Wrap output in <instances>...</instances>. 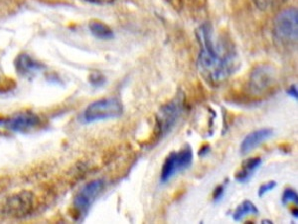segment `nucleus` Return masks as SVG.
<instances>
[{"label":"nucleus","mask_w":298,"mask_h":224,"mask_svg":"<svg viewBox=\"0 0 298 224\" xmlns=\"http://www.w3.org/2000/svg\"><path fill=\"white\" fill-rule=\"evenodd\" d=\"M88 1L96 2V3H110V2H113L114 0H88Z\"/></svg>","instance_id":"21"},{"label":"nucleus","mask_w":298,"mask_h":224,"mask_svg":"<svg viewBox=\"0 0 298 224\" xmlns=\"http://www.w3.org/2000/svg\"><path fill=\"white\" fill-rule=\"evenodd\" d=\"M193 162V153L190 147H185L179 152H173L167 156L163 164L161 173H160V181L162 184L168 182L172 179L176 174L182 173L183 171L187 170Z\"/></svg>","instance_id":"4"},{"label":"nucleus","mask_w":298,"mask_h":224,"mask_svg":"<svg viewBox=\"0 0 298 224\" xmlns=\"http://www.w3.org/2000/svg\"><path fill=\"white\" fill-rule=\"evenodd\" d=\"M200 43L198 69L209 82L218 84L227 80L239 69L240 61L232 43L216 35L210 24H203L197 30Z\"/></svg>","instance_id":"1"},{"label":"nucleus","mask_w":298,"mask_h":224,"mask_svg":"<svg viewBox=\"0 0 298 224\" xmlns=\"http://www.w3.org/2000/svg\"><path fill=\"white\" fill-rule=\"evenodd\" d=\"M31 203L32 200L30 194L23 192L9 198L4 208L8 214L19 216L28 212L31 208Z\"/></svg>","instance_id":"10"},{"label":"nucleus","mask_w":298,"mask_h":224,"mask_svg":"<svg viewBox=\"0 0 298 224\" xmlns=\"http://www.w3.org/2000/svg\"><path fill=\"white\" fill-rule=\"evenodd\" d=\"M16 68L21 75L25 77H30L42 69V65L35 61L30 56L24 54L20 55L17 58Z\"/></svg>","instance_id":"12"},{"label":"nucleus","mask_w":298,"mask_h":224,"mask_svg":"<svg viewBox=\"0 0 298 224\" xmlns=\"http://www.w3.org/2000/svg\"><path fill=\"white\" fill-rule=\"evenodd\" d=\"M104 188L102 179H96L87 184L82 190L78 192L74 199V207L80 215L88 213L89 209L96 201L97 197L101 193Z\"/></svg>","instance_id":"6"},{"label":"nucleus","mask_w":298,"mask_h":224,"mask_svg":"<svg viewBox=\"0 0 298 224\" xmlns=\"http://www.w3.org/2000/svg\"><path fill=\"white\" fill-rule=\"evenodd\" d=\"M278 184L275 180H270V181H267L265 182L264 185H262L259 189V196L260 197H263L264 195H265L266 193H268L269 191L274 190L276 188Z\"/></svg>","instance_id":"16"},{"label":"nucleus","mask_w":298,"mask_h":224,"mask_svg":"<svg viewBox=\"0 0 298 224\" xmlns=\"http://www.w3.org/2000/svg\"><path fill=\"white\" fill-rule=\"evenodd\" d=\"M92 34L100 40H111L114 38L113 30L104 23L94 20L89 25Z\"/></svg>","instance_id":"14"},{"label":"nucleus","mask_w":298,"mask_h":224,"mask_svg":"<svg viewBox=\"0 0 298 224\" xmlns=\"http://www.w3.org/2000/svg\"><path fill=\"white\" fill-rule=\"evenodd\" d=\"M183 113V104L176 99L163 106L157 114V127L159 137L163 138L171 132Z\"/></svg>","instance_id":"5"},{"label":"nucleus","mask_w":298,"mask_h":224,"mask_svg":"<svg viewBox=\"0 0 298 224\" xmlns=\"http://www.w3.org/2000/svg\"><path fill=\"white\" fill-rule=\"evenodd\" d=\"M274 81L272 69L267 66H261L252 72L249 79V89L256 95L263 94L273 86Z\"/></svg>","instance_id":"8"},{"label":"nucleus","mask_w":298,"mask_h":224,"mask_svg":"<svg viewBox=\"0 0 298 224\" xmlns=\"http://www.w3.org/2000/svg\"><path fill=\"white\" fill-rule=\"evenodd\" d=\"M252 214H259L258 207H256L251 201L245 200L233 211L232 219L235 221H242L244 218Z\"/></svg>","instance_id":"13"},{"label":"nucleus","mask_w":298,"mask_h":224,"mask_svg":"<svg viewBox=\"0 0 298 224\" xmlns=\"http://www.w3.org/2000/svg\"><path fill=\"white\" fill-rule=\"evenodd\" d=\"M123 108L116 98H107L96 101L88 106L83 114L84 123L115 119L121 116Z\"/></svg>","instance_id":"3"},{"label":"nucleus","mask_w":298,"mask_h":224,"mask_svg":"<svg viewBox=\"0 0 298 224\" xmlns=\"http://www.w3.org/2000/svg\"><path fill=\"white\" fill-rule=\"evenodd\" d=\"M273 34L282 44L297 42V9L288 8L282 11L274 20Z\"/></svg>","instance_id":"2"},{"label":"nucleus","mask_w":298,"mask_h":224,"mask_svg":"<svg viewBox=\"0 0 298 224\" xmlns=\"http://www.w3.org/2000/svg\"><path fill=\"white\" fill-rule=\"evenodd\" d=\"M286 93H287V95H289L291 98H293V99H297V86H296L295 84H294V85H291V86L287 89Z\"/></svg>","instance_id":"19"},{"label":"nucleus","mask_w":298,"mask_h":224,"mask_svg":"<svg viewBox=\"0 0 298 224\" xmlns=\"http://www.w3.org/2000/svg\"><path fill=\"white\" fill-rule=\"evenodd\" d=\"M225 194V187L224 186H219L217 189H216L214 193H213V199L215 202H219L223 196Z\"/></svg>","instance_id":"18"},{"label":"nucleus","mask_w":298,"mask_h":224,"mask_svg":"<svg viewBox=\"0 0 298 224\" xmlns=\"http://www.w3.org/2000/svg\"><path fill=\"white\" fill-rule=\"evenodd\" d=\"M273 135V131L269 128H265V129H260L257 131L251 132L248 134L246 138L241 144V154L242 155H248L251 151L260 147L264 141H266L268 138H271Z\"/></svg>","instance_id":"9"},{"label":"nucleus","mask_w":298,"mask_h":224,"mask_svg":"<svg viewBox=\"0 0 298 224\" xmlns=\"http://www.w3.org/2000/svg\"><path fill=\"white\" fill-rule=\"evenodd\" d=\"M210 148L207 146V147H204L202 150H200V153H199V155H205L206 154H208Z\"/></svg>","instance_id":"20"},{"label":"nucleus","mask_w":298,"mask_h":224,"mask_svg":"<svg viewBox=\"0 0 298 224\" xmlns=\"http://www.w3.org/2000/svg\"><path fill=\"white\" fill-rule=\"evenodd\" d=\"M262 166V158L261 157H251L248 158L243 164L242 169L239 173L236 174V180L241 184H246L250 180L254 173L260 169Z\"/></svg>","instance_id":"11"},{"label":"nucleus","mask_w":298,"mask_h":224,"mask_svg":"<svg viewBox=\"0 0 298 224\" xmlns=\"http://www.w3.org/2000/svg\"><path fill=\"white\" fill-rule=\"evenodd\" d=\"M278 0H254L257 6L262 9V10H266L270 8Z\"/></svg>","instance_id":"17"},{"label":"nucleus","mask_w":298,"mask_h":224,"mask_svg":"<svg viewBox=\"0 0 298 224\" xmlns=\"http://www.w3.org/2000/svg\"><path fill=\"white\" fill-rule=\"evenodd\" d=\"M41 119L31 112H23L12 116L9 119L0 120V127L16 133H28L37 129Z\"/></svg>","instance_id":"7"},{"label":"nucleus","mask_w":298,"mask_h":224,"mask_svg":"<svg viewBox=\"0 0 298 224\" xmlns=\"http://www.w3.org/2000/svg\"><path fill=\"white\" fill-rule=\"evenodd\" d=\"M282 201L285 206L289 203H297V192L292 189H286L282 194Z\"/></svg>","instance_id":"15"},{"label":"nucleus","mask_w":298,"mask_h":224,"mask_svg":"<svg viewBox=\"0 0 298 224\" xmlns=\"http://www.w3.org/2000/svg\"><path fill=\"white\" fill-rule=\"evenodd\" d=\"M293 215H294L295 217H297V209H295V208H294V210H293Z\"/></svg>","instance_id":"22"}]
</instances>
